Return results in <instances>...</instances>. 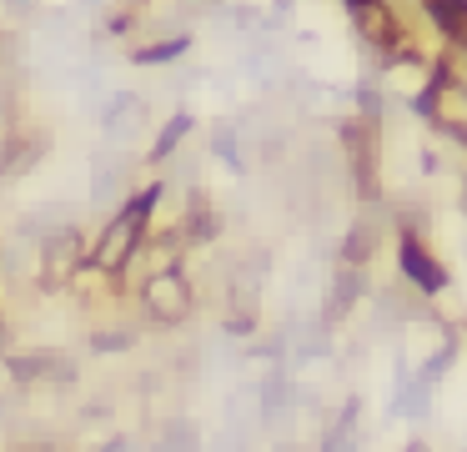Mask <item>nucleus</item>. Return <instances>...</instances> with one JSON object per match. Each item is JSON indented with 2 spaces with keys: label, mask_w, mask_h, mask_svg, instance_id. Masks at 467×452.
<instances>
[{
  "label": "nucleus",
  "mask_w": 467,
  "mask_h": 452,
  "mask_svg": "<svg viewBox=\"0 0 467 452\" xmlns=\"http://www.w3.org/2000/svg\"><path fill=\"white\" fill-rule=\"evenodd\" d=\"M337 146H342V161L352 171L357 201L377 206L382 201V176H377V166H382V126H367L362 116H347L337 126Z\"/></svg>",
  "instance_id": "obj_3"
},
{
  "label": "nucleus",
  "mask_w": 467,
  "mask_h": 452,
  "mask_svg": "<svg viewBox=\"0 0 467 452\" xmlns=\"http://www.w3.org/2000/svg\"><path fill=\"white\" fill-rule=\"evenodd\" d=\"M397 271H402V281L422 301H437L447 287H452V271L437 261V251L427 247L422 237H407V231H397Z\"/></svg>",
  "instance_id": "obj_6"
},
{
  "label": "nucleus",
  "mask_w": 467,
  "mask_h": 452,
  "mask_svg": "<svg viewBox=\"0 0 467 452\" xmlns=\"http://www.w3.org/2000/svg\"><path fill=\"white\" fill-rule=\"evenodd\" d=\"M81 267H86V237L76 221L36 241V287L41 291H66Z\"/></svg>",
  "instance_id": "obj_4"
},
{
  "label": "nucleus",
  "mask_w": 467,
  "mask_h": 452,
  "mask_svg": "<svg viewBox=\"0 0 467 452\" xmlns=\"http://www.w3.org/2000/svg\"><path fill=\"white\" fill-rule=\"evenodd\" d=\"M0 352H11V327L0 321Z\"/></svg>",
  "instance_id": "obj_25"
},
{
  "label": "nucleus",
  "mask_w": 467,
  "mask_h": 452,
  "mask_svg": "<svg viewBox=\"0 0 467 452\" xmlns=\"http://www.w3.org/2000/svg\"><path fill=\"white\" fill-rule=\"evenodd\" d=\"M141 347V327L136 321H116V327H96L91 331V352L96 357H121V352Z\"/></svg>",
  "instance_id": "obj_17"
},
{
  "label": "nucleus",
  "mask_w": 467,
  "mask_h": 452,
  "mask_svg": "<svg viewBox=\"0 0 467 452\" xmlns=\"http://www.w3.org/2000/svg\"><path fill=\"white\" fill-rule=\"evenodd\" d=\"M5 377L21 382V387H76L81 382V362L61 347H26V352H5Z\"/></svg>",
  "instance_id": "obj_5"
},
{
  "label": "nucleus",
  "mask_w": 467,
  "mask_h": 452,
  "mask_svg": "<svg viewBox=\"0 0 467 452\" xmlns=\"http://www.w3.org/2000/svg\"><path fill=\"white\" fill-rule=\"evenodd\" d=\"M141 317L151 321L156 331H176V327H186L192 321V311H196V287H192V277H186L176 261H166L161 271H151V277L141 281Z\"/></svg>",
  "instance_id": "obj_2"
},
{
  "label": "nucleus",
  "mask_w": 467,
  "mask_h": 452,
  "mask_svg": "<svg viewBox=\"0 0 467 452\" xmlns=\"http://www.w3.org/2000/svg\"><path fill=\"white\" fill-rule=\"evenodd\" d=\"M266 267H272V257H252V261H246V271H242V281H236V291H242V297H252V281L262 277ZM256 321H262L256 301H236V307H226V321H222V327L232 331V337H252Z\"/></svg>",
  "instance_id": "obj_13"
},
{
  "label": "nucleus",
  "mask_w": 467,
  "mask_h": 452,
  "mask_svg": "<svg viewBox=\"0 0 467 452\" xmlns=\"http://www.w3.org/2000/svg\"><path fill=\"white\" fill-rule=\"evenodd\" d=\"M161 196H166V181H146V186H136L121 206H111V216L96 231V241H86V267L106 271V277H121V271L146 251V237H151Z\"/></svg>",
  "instance_id": "obj_1"
},
{
  "label": "nucleus",
  "mask_w": 467,
  "mask_h": 452,
  "mask_svg": "<svg viewBox=\"0 0 467 452\" xmlns=\"http://www.w3.org/2000/svg\"><path fill=\"white\" fill-rule=\"evenodd\" d=\"M196 131V116L192 110H176V116H166V126L156 131V141L146 146V166H166V161L176 156V151L186 146V136Z\"/></svg>",
  "instance_id": "obj_15"
},
{
  "label": "nucleus",
  "mask_w": 467,
  "mask_h": 452,
  "mask_svg": "<svg viewBox=\"0 0 467 452\" xmlns=\"http://www.w3.org/2000/svg\"><path fill=\"white\" fill-rule=\"evenodd\" d=\"M347 5V16H357V10H367V5H377V0H342Z\"/></svg>",
  "instance_id": "obj_24"
},
{
  "label": "nucleus",
  "mask_w": 467,
  "mask_h": 452,
  "mask_svg": "<svg viewBox=\"0 0 467 452\" xmlns=\"http://www.w3.org/2000/svg\"><path fill=\"white\" fill-rule=\"evenodd\" d=\"M131 161L126 156H96V166H91V206L96 211H111V206H121L131 191H126V181H131Z\"/></svg>",
  "instance_id": "obj_11"
},
{
  "label": "nucleus",
  "mask_w": 467,
  "mask_h": 452,
  "mask_svg": "<svg viewBox=\"0 0 467 452\" xmlns=\"http://www.w3.org/2000/svg\"><path fill=\"white\" fill-rule=\"evenodd\" d=\"M417 166H422L427 176H442V156H437L432 146H422V156H417Z\"/></svg>",
  "instance_id": "obj_23"
},
{
  "label": "nucleus",
  "mask_w": 467,
  "mask_h": 452,
  "mask_svg": "<svg viewBox=\"0 0 467 452\" xmlns=\"http://www.w3.org/2000/svg\"><path fill=\"white\" fill-rule=\"evenodd\" d=\"M212 156L222 161L232 176H246V156H242V131L232 121H216L212 126Z\"/></svg>",
  "instance_id": "obj_18"
},
{
  "label": "nucleus",
  "mask_w": 467,
  "mask_h": 452,
  "mask_svg": "<svg viewBox=\"0 0 467 452\" xmlns=\"http://www.w3.org/2000/svg\"><path fill=\"white\" fill-rule=\"evenodd\" d=\"M357 116H362L367 126H382L387 121V96H382V86H377V76L357 80Z\"/></svg>",
  "instance_id": "obj_21"
},
{
  "label": "nucleus",
  "mask_w": 467,
  "mask_h": 452,
  "mask_svg": "<svg viewBox=\"0 0 467 452\" xmlns=\"http://www.w3.org/2000/svg\"><path fill=\"white\" fill-rule=\"evenodd\" d=\"M176 241L182 247H212L216 237H222V216H216V206L206 201V191H192V201H186V216L176 221Z\"/></svg>",
  "instance_id": "obj_12"
},
{
  "label": "nucleus",
  "mask_w": 467,
  "mask_h": 452,
  "mask_svg": "<svg viewBox=\"0 0 467 452\" xmlns=\"http://www.w3.org/2000/svg\"><path fill=\"white\" fill-rule=\"evenodd\" d=\"M46 151H51V131H41V126L5 131V136H0V181L31 176V171L46 161Z\"/></svg>",
  "instance_id": "obj_8"
},
{
  "label": "nucleus",
  "mask_w": 467,
  "mask_h": 452,
  "mask_svg": "<svg viewBox=\"0 0 467 452\" xmlns=\"http://www.w3.org/2000/svg\"><path fill=\"white\" fill-rule=\"evenodd\" d=\"M71 206H36L31 216L21 221V241H41V237H51V231H61V226H71V216H66Z\"/></svg>",
  "instance_id": "obj_20"
},
{
  "label": "nucleus",
  "mask_w": 467,
  "mask_h": 452,
  "mask_svg": "<svg viewBox=\"0 0 467 452\" xmlns=\"http://www.w3.org/2000/svg\"><path fill=\"white\" fill-rule=\"evenodd\" d=\"M427 20L437 26V36L447 40V50H462L467 40V0H422Z\"/></svg>",
  "instance_id": "obj_16"
},
{
  "label": "nucleus",
  "mask_w": 467,
  "mask_h": 452,
  "mask_svg": "<svg viewBox=\"0 0 467 452\" xmlns=\"http://www.w3.org/2000/svg\"><path fill=\"white\" fill-rule=\"evenodd\" d=\"M0 5H5V16L26 20V16H36V10H41V0H0Z\"/></svg>",
  "instance_id": "obj_22"
},
{
  "label": "nucleus",
  "mask_w": 467,
  "mask_h": 452,
  "mask_svg": "<svg viewBox=\"0 0 467 452\" xmlns=\"http://www.w3.org/2000/svg\"><path fill=\"white\" fill-rule=\"evenodd\" d=\"M192 50V36H166V40H146L131 50V66H171Z\"/></svg>",
  "instance_id": "obj_19"
},
{
  "label": "nucleus",
  "mask_w": 467,
  "mask_h": 452,
  "mask_svg": "<svg viewBox=\"0 0 467 452\" xmlns=\"http://www.w3.org/2000/svg\"><path fill=\"white\" fill-rule=\"evenodd\" d=\"M362 447V397H347V407H337V417L327 422L317 452H357Z\"/></svg>",
  "instance_id": "obj_14"
},
{
  "label": "nucleus",
  "mask_w": 467,
  "mask_h": 452,
  "mask_svg": "<svg viewBox=\"0 0 467 452\" xmlns=\"http://www.w3.org/2000/svg\"><path fill=\"white\" fill-rule=\"evenodd\" d=\"M402 452H427V447H422V442H407V447H402Z\"/></svg>",
  "instance_id": "obj_26"
},
{
  "label": "nucleus",
  "mask_w": 467,
  "mask_h": 452,
  "mask_svg": "<svg viewBox=\"0 0 467 452\" xmlns=\"http://www.w3.org/2000/svg\"><path fill=\"white\" fill-rule=\"evenodd\" d=\"M276 452H302V447H276Z\"/></svg>",
  "instance_id": "obj_27"
},
{
  "label": "nucleus",
  "mask_w": 467,
  "mask_h": 452,
  "mask_svg": "<svg viewBox=\"0 0 467 452\" xmlns=\"http://www.w3.org/2000/svg\"><path fill=\"white\" fill-rule=\"evenodd\" d=\"M146 116H151V100H146L141 90H116L101 106V136L116 141V146H126V141H136L146 131Z\"/></svg>",
  "instance_id": "obj_7"
},
{
  "label": "nucleus",
  "mask_w": 467,
  "mask_h": 452,
  "mask_svg": "<svg viewBox=\"0 0 467 452\" xmlns=\"http://www.w3.org/2000/svg\"><path fill=\"white\" fill-rule=\"evenodd\" d=\"M367 301V267H337L327 281V301H322V327H342L357 307Z\"/></svg>",
  "instance_id": "obj_9"
},
{
  "label": "nucleus",
  "mask_w": 467,
  "mask_h": 452,
  "mask_svg": "<svg viewBox=\"0 0 467 452\" xmlns=\"http://www.w3.org/2000/svg\"><path fill=\"white\" fill-rule=\"evenodd\" d=\"M382 237H387L382 211H362V216H352L347 231H342V241H337V267H367V261L382 251Z\"/></svg>",
  "instance_id": "obj_10"
}]
</instances>
